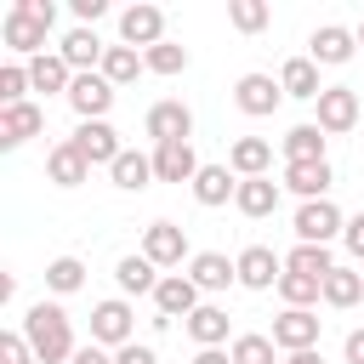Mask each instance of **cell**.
Listing matches in <instances>:
<instances>
[{"label":"cell","mask_w":364,"mask_h":364,"mask_svg":"<svg viewBox=\"0 0 364 364\" xmlns=\"http://www.w3.org/2000/svg\"><path fill=\"white\" fill-rule=\"evenodd\" d=\"M23 336H28V347H34V358L40 364H68L80 347H74V324H68V313L57 307V301H34L28 313H23Z\"/></svg>","instance_id":"cell-1"},{"label":"cell","mask_w":364,"mask_h":364,"mask_svg":"<svg viewBox=\"0 0 364 364\" xmlns=\"http://www.w3.org/2000/svg\"><path fill=\"white\" fill-rule=\"evenodd\" d=\"M51 23H57V6H51V0H11V11H6V23H0V40H6L17 57H40Z\"/></svg>","instance_id":"cell-2"},{"label":"cell","mask_w":364,"mask_h":364,"mask_svg":"<svg viewBox=\"0 0 364 364\" xmlns=\"http://www.w3.org/2000/svg\"><path fill=\"white\" fill-rule=\"evenodd\" d=\"M131 330H136V318H131V301H119V296H108V301H97L91 307V341L97 347H131Z\"/></svg>","instance_id":"cell-3"},{"label":"cell","mask_w":364,"mask_h":364,"mask_svg":"<svg viewBox=\"0 0 364 364\" xmlns=\"http://www.w3.org/2000/svg\"><path fill=\"white\" fill-rule=\"evenodd\" d=\"M313 108H318L313 125H318L324 136H347V131L358 125V91H353V85H324V97H318Z\"/></svg>","instance_id":"cell-4"},{"label":"cell","mask_w":364,"mask_h":364,"mask_svg":"<svg viewBox=\"0 0 364 364\" xmlns=\"http://www.w3.org/2000/svg\"><path fill=\"white\" fill-rule=\"evenodd\" d=\"M318 313L313 307H284L279 318H273V347L279 353H307V347H318Z\"/></svg>","instance_id":"cell-5"},{"label":"cell","mask_w":364,"mask_h":364,"mask_svg":"<svg viewBox=\"0 0 364 364\" xmlns=\"http://www.w3.org/2000/svg\"><path fill=\"white\" fill-rule=\"evenodd\" d=\"M341 228H347V216H341L330 199H307V205L296 210V245H330Z\"/></svg>","instance_id":"cell-6"},{"label":"cell","mask_w":364,"mask_h":364,"mask_svg":"<svg viewBox=\"0 0 364 364\" xmlns=\"http://www.w3.org/2000/svg\"><path fill=\"white\" fill-rule=\"evenodd\" d=\"M165 40V11L159 6H148V0H136V6H125L119 11V46H159Z\"/></svg>","instance_id":"cell-7"},{"label":"cell","mask_w":364,"mask_h":364,"mask_svg":"<svg viewBox=\"0 0 364 364\" xmlns=\"http://www.w3.org/2000/svg\"><path fill=\"white\" fill-rule=\"evenodd\" d=\"M233 102H239V114H250V119H267V114L284 102V85H279L273 74H239V85H233Z\"/></svg>","instance_id":"cell-8"},{"label":"cell","mask_w":364,"mask_h":364,"mask_svg":"<svg viewBox=\"0 0 364 364\" xmlns=\"http://www.w3.org/2000/svg\"><path fill=\"white\" fill-rule=\"evenodd\" d=\"M142 131L154 136V148H159V142H188V131H193V114H188V102L165 97V102H154V108L142 114Z\"/></svg>","instance_id":"cell-9"},{"label":"cell","mask_w":364,"mask_h":364,"mask_svg":"<svg viewBox=\"0 0 364 364\" xmlns=\"http://www.w3.org/2000/svg\"><path fill=\"white\" fill-rule=\"evenodd\" d=\"M68 108L80 114V125H85V119H108V108H114V85H108L102 74H74V85H68Z\"/></svg>","instance_id":"cell-10"},{"label":"cell","mask_w":364,"mask_h":364,"mask_svg":"<svg viewBox=\"0 0 364 364\" xmlns=\"http://www.w3.org/2000/svg\"><path fill=\"white\" fill-rule=\"evenodd\" d=\"M233 267H239V284H245V290H273V284L284 279V262H279L267 245H245V250L233 256Z\"/></svg>","instance_id":"cell-11"},{"label":"cell","mask_w":364,"mask_h":364,"mask_svg":"<svg viewBox=\"0 0 364 364\" xmlns=\"http://www.w3.org/2000/svg\"><path fill=\"white\" fill-rule=\"evenodd\" d=\"M154 307H159V318H193L205 301H199V284L188 273H165L154 290Z\"/></svg>","instance_id":"cell-12"},{"label":"cell","mask_w":364,"mask_h":364,"mask_svg":"<svg viewBox=\"0 0 364 364\" xmlns=\"http://www.w3.org/2000/svg\"><path fill=\"white\" fill-rule=\"evenodd\" d=\"M142 256H148L154 267H182V256H188V233H182L176 222H148V233H142Z\"/></svg>","instance_id":"cell-13"},{"label":"cell","mask_w":364,"mask_h":364,"mask_svg":"<svg viewBox=\"0 0 364 364\" xmlns=\"http://www.w3.org/2000/svg\"><path fill=\"white\" fill-rule=\"evenodd\" d=\"M68 142H74V148H80L91 165H114V159L125 154V148H119V131H114L108 119H85V125H80Z\"/></svg>","instance_id":"cell-14"},{"label":"cell","mask_w":364,"mask_h":364,"mask_svg":"<svg viewBox=\"0 0 364 364\" xmlns=\"http://www.w3.org/2000/svg\"><path fill=\"white\" fill-rule=\"evenodd\" d=\"M57 57H63L74 74H97V68H102V57H108V46H102L91 28H68V34H63V46H57Z\"/></svg>","instance_id":"cell-15"},{"label":"cell","mask_w":364,"mask_h":364,"mask_svg":"<svg viewBox=\"0 0 364 364\" xmlns=\"http://www.w3.org/2000/svg\"><path fill=\"white\" fill-rule=\"evenodd\" d=\"M353 51H358V34L341 28V23H324V28H313V40H307V57H313V63H330V68L347 63Z\"/></svg>","instance_id":"cell-16"},{"label":"cell","mask_w":364,"mask_h":364,"mask_svg":"<svg viewBox=\"0 0 364 364\" xmlns=\"http://www.w3.org/2000/svg\"><path fill=\"white\" fill-rule=\"evenodd\" d=\"M267 165H273V142H267V136H239V142L228 148V171H233L239 182L267 176Z\"/></svg>","instance_id":"cell-17"},{"label":"cell","mask_w":364,"mask_h":364,"mask_svg":"<svg viewBox=\"0 0 364 364\" xmlns=\"http://www.w3.org/2000/svg\"><path fill=\"white\" fill-rule=\"evenodd\" d=\"M154 176H159V182H193V176H199L193 142H159V148H154Z\"/></svg>","instance_id":"cell-18"},{"label":"cell","mask_w":364,"mask_h":364,"mask_svg":"<svg viewBox=\"0 0 364 364\" xmlns=\"http://www.w3.org/2000/svg\"><path fill=\"white\" fill-rule=\"evenodd\" d=\"M40 125H46V114H40L34 102H11V108H0V148H23L28 136H40Z\"/></svg>","instance_id":"cell-19"},{"label":"cell","mask_w":364,"mask_h":364,"mask_svg":"<svg viewBox=\"0 0 364 364\" xmlns=\"http://www.w3.org/2000/svg\"><path fill=\"white\" fill-rule=\"evenodd\" d=\"M279 85H284V97H296V102H318V97H324L313 57H290V63L279 68Z\"/></svg>","instance_id":"cell-20"},{"label":"cell","mask_w":364,"mask_h":364,"mask_svg":"<svg viewBox=\"0 0 364 364\" xmlns=\"http://www.w3.org/2000/svg\"><path fill=\"white\" fill-rule=\"evenodd\" d=\"M46 176H51L57 188H80V182L91 176V159H85L74 142H57V148L46 154Z\"/></svg>","instance_id":"cell-21"},{"label":"cell","mask_w":364,"mask_h":364,"mask_svg":"<svg viewBox=\"0 0 364 364\" xmlns=\"http://www.w3.org/2000/svg\"><path fill=\"white\" fill-rule=\"evenodd\" d=\"M233 193H239V176H233L228 165H199V176H193V199H199L205 210L228 205Z\"/></svg>","instance_id":"cell-22"},{"label":"cell","mask_w":364,"mask_h":364,"mask_svg":"<svg viewBox=\"0 0 364 364\" xmlns=\"http://www.w3.org/2000/svg\"><path fill=\"white\" fill-rule=\"evenodd\" d=\"M233 205H239V216L262 222V216H273V210H279V182H273V176H250V182H239Z\"/></svg>","instance_id":"cell-23"},{"label":"cell","mask_w":364,"mask_h":364,"mask_svg":"<svg viewBox=\"0 0 364 364\" xmlns=\"http://www.w3.org/2000/svg\"><path fill=\"white\" fill-rule=\"evenodd\" d=\"M188 279H193L199 290H228V284H239V267H233L222 250H199V256L188 262Z\"/></svg>","instance_id":"cell-24"},{"label":"cell","mask_w":364,"mask_h":364,"mask_svg":"<svg viewBox=\"0 0 364 364\" xmlns=\"http://www.w3.org/2000/svg\"><path fill=\"white\" fill-rule=\"evenodd\" d=\"M330 182H336L330 159H318V165H284V188H290V193H301V205H307V199H324V193H330Z\"/></svg>","instance_id":"cell-25"},{"label":"cell","mask_w":364,"mask_h":364,"mask_svg":"<svg viewBox=\"0 0 364 364\" xmlns=\"http://www.w3.org/2000/svg\"><path fill=\"white\" fill-rule=\"evenodd\" d=\"M28 85H34V91H63V97H68L74 68H68L57 51H40V57H28Z\"/></svg>","instance_id":"cell-26"},{"label":"cell","mask_w":364,"mask_h":364,"mask_svg":"<svg viewBox=\"0 0 364 364\" xmlns=\"http://www.w3.org/2000/svg\"><path fill=\"white\" fill-rule=\"evenodd\" d=\"M324 142L330 136L318 125H290L284 131V165H318L324 159Z\"/></svg>","instance_id":"cell-27"},{"label":"cell","mask_w":364,"mask_h":364,"mask_svg":"<svg viewBox=\"0 0 364 364\" xmlns=\"http://www.w3.org/2000/svg\"><path fill=\"white\" fill-rule=\"evenodd\" d=\"M108 176H114V188H125V193H142V188L154 182V154H136V148H125V154L108 165Z\"/></svg>","instance_id":"cell-28"},{"label":"cell","mask_w":364,"mask_h":364,"mask_svg":"<svg viewBox=\"0 0 364 364\" xmlns=\"http://www.w3.org/2000/svg\"><path fill=\"white\" fill-rule=\"evenodd\" d=\"M114 279H119L125 296H154V290H159V267H154L148 256H119Z\"/></svg>","instance_id":"cell-29"},{"label":"cell","mask_w":364,"mask_h":364,"mask_svg":"<svg viewBox=\"0 0 364 364\" xmlns=\"http://www.w3.org/2000/svg\"><path fill=\"white\" fill-rule=\"evenodd\" d=\"M142 68H148V63H142V51H136V46H108V57H102V68H97V74L119 91V85H131Z\"/></svg>","instance_id":"cell-30"},{"label":"cell","mask_w":364,"mask_h":364,"mask_svg":"<svg viewBox=\"0 0 364 364\" xmlns=\"http://www.w3.org/2000/svg\"><path fill=\"white\" fill-rule=\"evenodd\" d=\"M188 336L199 341V347H222L228 341V307H216V301H205L193 318H188Z\"/></svg>","instance_id":"cell-31"},{"label":"cell","mask_w":364,"mask_h":364,"mask_svg":"<svg viewBox=\"0 0 364 364\" xmlns=\"http://www.w3.org/2000/svg\"><path fill=\"white\" fill-rule=\"evenodd\" d=\"M330 267H336V262H330V245H296V250L284 256V273H307V279H318V284L330 279Z\"/></svg>","instance_id":"cell-32"},{"label":"cell","mask_w":364,"mask_h":364,"mask_svg":"<svg viewBox=\"0 0 364 364\" xmlns=\"http://www.w3.org/2000/svg\"><path fill=\"white\" fill-rule=\"evenodd\" d=\"M364 296V273L358 267H330V279H324V301L330 307H353Z\"/></svg>","instance_id":"cell-33"},{"label":"cell","mask_w":364,"mask_h":364,"mask_svg":"<svg viewBox=\"0 0 364 364\" xmlns=\"http://www.w3.org/2000/svg\"><path fill=\"white\" fill-rule=\"evenodd\" d=\"M85 284V262L80 256H57L51 267H46V290H57V296H74Z\"/></svg>","instance_id":"cell-34"},{"label":"cell","mask_w":364,"mask_h":364,"mask_svg":"<svg viewBox=\"0 0 364 364\" xmlns=\"http://www.w3.org/2000/svg\"><path fill=\"white\" fill-rule=\"evenodd\" d=\"M279 296H284V307H313V301H324V284L307 279V273H284L279 279Z\"/></svg>","instance_id":"cell-35"},{"label":"cell","mask_w":364,"mask_h":364,"mask_svg":"<svg viewBox=\"0 0 364 364\" xmlns=\"http://www.w3.org/2000/svg\"><path fill=\"white\" fill-rule=\"evenodd\" d=\"M233 364H279V347L273 336H233Z\"/></svg>","instance_id":"cell-36"},{"label":"cell","mask_w":364,"mask_h":364,"mask_svg":"<svg viewBox=\"0 0 364 364\" xmlns=\"http://www.w3.org/2000/svg\"><path fill=\"white\" fill-rule=\"evenodd\" d=\"M142 63H148V74H182V68H188V46L159 40L154 51H142Z\"/></svg>","instance_id":"cell-37"},{"label":"cell","mask_w":364,"mask_h":364,"mask_svg":"<svg viewBox=\"0 0 364 364\" xmlns=\"http://www.w3.org/2000/svg\"><path fill=\"white\" fill-rule=\"evenodd\" d=\"M228 17H233V28H239V34H262L273 11H267V0H233V6H228Z\"/></svg>","instance_id":"cell-38"},{"label":"cell","mask_w":364,"mask_h":364,"mask_svg":"<svg viewBox=\"0 0 364 364\" xmlns=\"http://www.w3.org/2000/svg\"><path fill=\"white\" fill-rule=\"evenodd\" d=\"M23 91H34V85H28V63H6V68H0V108L28 102Z\"/></svg>","instance_id":"cell-39"},{"label":"cell","mask_w":364,"mask_h":364,"mask_svg":"<svg viewBox=\"0 0 364 364\" xmlns=\"http://www.w3.org/2000/svg\"><path fill=\"white\" fill-rule=\"evenodd\" d=\"M0 364H40L23 330H6V336H0Z\"/></svg>","instance_id":"cell-40"},{"label":"cell","mask_w":364,"mask_h":364,"mask_svg":"<svg viewBox=\"0 0 364 364\" xmlns=\"http://www.w3.org/2000/svg\"><path fill=\"white\" fill-rule=\"evenodd\" d=\"M341 245H347V250L364 262V210H358V216H347V228H341Z\"/></svg>","instance_id":"cell-41"},{"label":"cell","mask_w":364,"mask_h":364,"mask_svg":"<svg viewBox=\"0 0 364 364\" xmlns=\"http://www.w3.org/2000/svg\"><path fill=\"white\" fill-rule=\"evenodd\" d=\"M114 364H159V353H154V347H136V341H131V347H119V353H114Z\"/></svg>","instance_id":"cell-42"},{"label":"cell","mask_w":364,"mask_h":364,"mask_svg":"<svg viewBox=\"0 0 364 364\" xmlns=\"http://www.w3.org/2000/svg\"><path fill=\"white\" fill-rule=\"evenodd\" d=\"M68 364H114V353H108V347H97V341H85V347H80Z\"/></svg>","instance_id":"cell-43"},{"label":"cell","mask_w":364,"mask_h":364,"mask_svg":"<svg viewBox=\"0 0 364 364\" xmlns=\"http://www.w3.org/2000/svg\"><path fill=\"white\" fill-rule=\"evenodd\" d=\"M102 11H108V0H74V17H80V28H85V23H97Z\"/></svg>","instance_id":"cell-44"},{"label":"cell","mask_w":364,"mask_h":364,"mask_svg":"<svg viewBox=\"0 0 364 364\" xmlns=\"http://www.w3.org/2000/svg\"><path fill=\"white\" fill-rule=\"evenodd\" d=\"M341 353H347V364H364V330H347Z\"/></svg>","instance_id":"cell-45"},{"label":"cell","mask_w":364,"mask_h":364,"mask_svg":"<svg viewBox=\"0 0 364 364\" xmlns=\"http://www.w3.org/2000/svg\"><path fill=\"white\" fill-rule=\"evenodd\" d=\"M193 364H233V353H222V347H199Z\"/></svg>","instance_id":"cell-46"},{"label":"cell","mask_w":364,"mask_h":364,"mask_svg":"<svg viewBox=\"0 0 364 364\" xmlns=\"http://www.w3.org/2000/svg\"><path fill=\"white\" fill-rule=\"evenodd\" d=\"M284 364H324V353H318V347H307V353H284Z\"/></svg>","instance_id":"cell-47"},{"label":"cell","mask_w":364,"mask_h":364,"mask_svg":"<svg viewBox=\"0 0 364 364\" xmlns=\"http://www.w3.org/2000/svg\"><path fill=\"white\" fill-rule=\"evenodd\" d=\"M358 46H364V28H358Z\"/></svg>","instance_id":"cell-48"}]
</instances>
